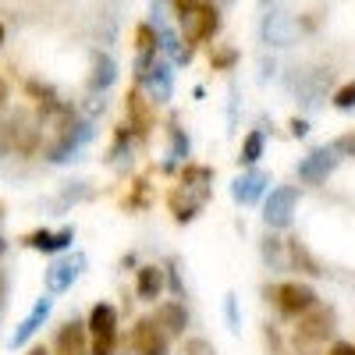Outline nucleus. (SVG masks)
<instances>
[{
  "instance_id": "nucleus-1",
  "label": "nucleus",
  "mask_w": 355,
  "mask_h": 355,
  "mask_svg": "<svg viewBox=\"0 0 355 355\" xmlns=\"http://www.w3.org/2000/svg\"><path fill=\"white\" fill-rule=\"evenodd\" d=\"M214 192V171L206 164H185L182 182L167 192V206L178 224H192Z\"/></svg>"
},
{
  "instance_id": "nucleus-2",
  "label": "nucleus",
  "mask_w": 355,
  "mask_h": 355,
  "mask_svg": "<svg viewBox=\"0 0 355 355\" xmlns=\"http://www.w3.org/2000/svg\"><path fill=\"white\" fill-rule=\"evenodd\" d=\"M338 331V313L331 306L316 302L309 313H302L299 320H295V331H291V341H295V352L299 355H316L313 348L327 345Z\"/></svg>"
},
{
  "instance_id": "nucleus-3",
  "label": "nucleus",
  "mask_w": 355,
  "mask_h": 355,
  "mask_svg": "<svg viewBox=\"0 0 355 355\" xmlns=\"http://www.w3.org/2000/svg\"><path fill=\"white\" fill-rule=\"evenodd\" d=\"M302 40V21L295 18V11L288 8H266L259 18V43L266 50H288Z\"/></svg>"
},
{
  "instance_id": "nucleus-4",
  "label": "nucleus",
  "mask_w": 355,
  "mask_h": 355,
  "mask_svg": "<svg viewBox=\"0 0 355 355\" xmlns=\"http://www.w3.org/2000/svg\"><path fill=\"white\" fill-rule=\"evenodd\" d=\"M89 355H117L121 334H117V309L110 302H96L89 309Z\"/></svg>"
},
{
  "instance_id": "nucleus-5",
  "label": "nucleus",
  "mask_w": 355,
  "mask_h": 355,
  "mask_svg": "<svg viewBox=\"0 0 355 355\" xmlns=\"http://www.w3.org/2000/svg\"><path fill=\"white\" fill-rule=\"evenodd\" d=\"M263 295L277 306L281 316L288 320H299L302 313H309L316 302H320V295L306 284V281H281V284H270V288H263Z\"/></svg>"
},
{
  "instance_id": "nucleus-6",
  "label": "nucleus",
  "mask_w": 355,
  "mask_h": 355,
  "mask_svg": "<svg viewBox=\"0 0 355 355\" xmlns=\"http://www.w3.org/2000/svg\"><path fill=\"white\" fill-rule=\"evenodd\" d=\"M295 214H299V189L295 185H277L263 199V224L266 231H284L291 227Z\"/></svg>"
},
{
  "instance_id": "nucleus-7",
  "label": "nucleus",
  "mask_w": 355,
  "mask_h": 355,
  "mask_svg": "<svg viewBox=\"0 0 355 355\" xmlns=\"http://www.w3.org/2000/svg\"><path fill=\"white\" fill-rule=\"evenodd\" d=\"M331 78H334L331 68H306V71H299L295 82H291L295 103H299L302 110L323 107V100H327V93H331Z\"/></svg>"
},
{
  "instance_id": "nucleus-8",
  "label": "nucleus",
  "mask_w": 355,
  "mask_h": 355,
  "mask_svg": "<svg viewBox=\"0 0 355 355\" xmlns=\"http://www.w3.org/2000/svg\"><path fill=\"white\" fill-rule=\"evenodd\" d=\"M338 164H341V157L334 153V146L327 142V146H316V150H309V153L299 160L295 174H299V182H302V185L320 189V185H327V178L338 171Z\"/></svg>"
},
{
  "instance_id": "nucleus-9",
  "label": "nucleus",
  "mask_w": 355,
  "mask_h": 355,
  "mask_svg": "<svg viewBox=\"0 0 355 355\" xmlns=\"http://www.w3.org/2000/svg\"><path fill=\"white\" fill-rule=\"evenodd\" d=\"M128 348L135 355H171V338L157 327L153 316H142L128 331Z\"/></svg>"
},
{
  "instance_id": "nucleus-10",
  "label": "nucleus",
  "mask_w": 355,
  "mask_h": 355,
  "mask_svg": "<svg viewBox=\"0 0 355 355\" xmlns=\"http://www.w3.org/2000/svg\"><path fill=\"white\" fill-rule=\"evenodd\" d=\"M135 82L146 89V96H150L153 103H167L174 96V71H171L167 57H153V64L146 68Z\"/></svg>"
},
{
  "instance_id": "nucleus-11",
  "label": "nucleus",
  "mask_w": 355,
  "mask_h": 355,
  "mask_svg": "<svg viewBox=\"0 0 355 355\" xmlns=\"http://www.w3.org/2000/svg\"><path fill=\"white\" fill-rule=\"evenodd\" d=\"M266 189H270V174L259 171V167H249L231 182V199L239 206H252V202L266 199Z\"/></svg>"
},
{
  "instance_id": "nucleus-12",
  "label": "nucleus",
  "mask_w": 355,
  "mask_h": 355,
  "mask_svg": "<svg viewBox=\"0 0 355 355\" xmlns=\"http://www.w3.org/2000/svg\"><path fill=\"white\" fill-rule=\"evenodd\" d=\"M82 266H85V256H82V252L64 256V259H53L50 270H46V295H64V291L78 281Z\"/></svg>"
},
{
  "instance_id": "nucleus-13",
  "label": "nucleus",
  "mask_w": 355,
  "mask_h": 355,
  "mask_svg": "<svg viewBox=\"0 0 355 355\" xmlns=\"http://www.w3.org/2000/svg\"><path fill=\"white\" fill-rule=\"evenodd\" d=\"M53 355H89V327L82 320L61 323V331L53 338Z\"/></svg>"
},
{
  "instance_id": "nucleus-14",
  "label": "nucleus",
  "mask_w": 355,
  "mask_h": 355,
  "mask_svg": "<svg viewBox=\"0 0 355 355\" xmlns=\"http://www.w3.org/2000/svg\"><path fill=\"white\" fill-rule=\"evenodd\" d=\"M153 320H157V327H160L167 338H182V334L189 331V309H185V302H178V299L160 302L157 313H153Z\"/></svg>"
},
{
  "instance_id": "nucleus-15",
  "label": "nucleus",
  "mask_w": 355,
  "mask_h": 355,
  "mask_svg": "<svg viewBox=\"0 0 355 355\" xmlns=\"http://www.w3.org/2000/svg\"><path fill=\"white\" fill-rule=\"evenodd\" d=\"M164 288H167V270H164V266L146 263V266L135 270V295L142 302H157L164 295Z\"/></svg>"
},
{
  "instance_id": "nucleus-16",
  "label": "nucleus",
  "mask_w": 355,
  "mask_h": 355,
  "mask_svg": "<svg viewBox=\"0 0 355 355\" xmlns=\"http://www.w3.org/2000/svg\"><path fill=\"white\" fill-rule=\"evenodd\" d=\"M71 242H75V227H61V231L40 227V231H28V234H25V245L36 249V252H61V249H68Z\"/></svg>"
},
{
  "instance_id": "nucleus-17",
  "label": "nucleus",
  "mask_w": 355,
  "mask_h": 355,
  "mask_svg": "<svg viewBox=\"0 0 355 355\" xmlns=\"http://www.w3.org/2000/svg\"><path fill=\"white\" fill-rule=\"evenodd\" d=\"M125 114H128V128H132L135 135H146V132L153 128V100L142 96L139 89H135V93H128Z\"/></svg>"
},
{
  "instance_id": "nucleus-18",
  "label": "nucleus",
  "mask_w": 355,
  "mask_h": 355,
  "mask_svg": "<svg viewBox=\"0 0 355 355\" xmlns=\"http://www.w3.org/2000/svg\"><path fill=\"white\" fill-rule=\"evenodd\" d=\"M50 309H53V295H43V299L33 306V313H28L21 323H18V331L11 334V348H21L28 338H33L43 323H46V316H50Z\"/></svg>"
},
{
  "instance_id": "nucleus-19",
  "label": "nucleus",
  "mask_w": 355,
  "mask_h": 355,
  "mask_svg": "<svg viewBox=\"0 0 355 355\" xmlns=\"http://www.w3.org/2000/svg\"><path fill=\"white\" fill-rule=\"evenodd\" d=\"M114 82H117V61H114L110 53L96 50V53H93V75H89V89H93V93H107Z\"/></svg>"
},
{
  "instance_id": "nucleus-20",
  "label": "nucleus",
  "mask_w": 355,
  "mask_h": 355,
  "mask_svg": "<svg viewBox=\"0 0 355 355\" xmlns=\"http://www.w3.org/2000/svg\"><path fill=\"white\" fill-rule=\"evenodd\" d=\"M302 270V274H309V277H320V274H327L323 266L309 256V249H306V242H299V239H288V270Z\"/></svg>"
},
{
  "instance_id": "nucleus-21",
  "label": "nucleus",
  "mask_w": 355,
  "mask_h": 355,
  "mask_svg": "<svg viewBox=\"0 0 355 355\" xmlns=\"http://www.w3.org/2000/svg\"><path fill=\"white\" fill-rule=\"evenodd\" d=\"M259 256L270 270H288V239H277L266 231V239L259 242Z\"/></svg>"
},
{
  "instance_id": "nucleus-22",
  "label": "nucleus",
  "mask_w": 355,
  "mask_h": 355,
  "mask_svg": "<svg viewBox=\"0 0 355 355\" xmlns=\"http://www.w3.org/2000/svg\"><path fill=\"white\" fill-rule=\"evenodd\" d=\"M167 135H171V160L164 164V171H174V164H189V153H192V142L185 135V128H178V121L167 125Z\"/></svg>"
},
{
  "instance_id": "nucleus-23",
  "label": "nucleus",
  "mask_w": 355,
  "mask_h": 355,
  "mask_svg": "<svg viewBox=\"0 0 355 355\" xmlns=\"http://www.w3.org/2000/svg\"><path fill=\"white\" fill-rule=\"evenodd\" d=\"M263 150H266V135H263V128H252V132L242 139V150H239V167H242V171L256 167V164H259V157H263Z\"/></svg>"
},
{
  "instance_id": "nucleus-24",
  "label": "nucleus",
  "mask_w": 355,
  "mask_h": 355,
  "mask_svg": "<svg viewBox=\"0 0 355 355\" xmlns=\"http://www.w3.org/2000/svg\"><path fill=\"white\" fill-rule=\"evenodd\" d=\"M331 103H334L338 110H355V78H352V82H345L341 89H334Z\"/></svg>"
},
{
  "instance_id": "nucleus-25",
  "label": "nucleus",
  "mask_w": 355,
  "mask_h": 355,
  "mask_svg": "<svg viewBox=\"0 0 355 355\" xmlns=\"http://www.w3.org/2000/svg\"><path fill=\"white\" fill-rule=\"evenodd\" d=\"M224 316H227V327H231V331H242V320H239V295H234V291L224 295Z\"/></svg>"
},
{
  "instance_id": "nucleus-26",
  "label": "nucleus",
  "mask_w": 355,
  "mask_h": 355,
  "mask_svg": "<svg viewBox=\"0 0 355 355\" xmlns=\"http://www.w3.org/2000/svg\"><path fill=\"white\" fill-rule=\"evenodd\" d=\"M182 355H217L214 352V345L210 341H206V338H185V348H182Z\"/></svg>"
},
{
  "instance_id": "nucleus-27",
  "label": "nucleus",
  "mask_w": 355,
  "mask_h": 355,
  "mask_svg": "<svg viewBox=\"0 0 355 355\" xmlns=\"http://www.w3.org/2000/svg\"><path fill=\"white\" fill-rule=\"evenodd\" d=\"M174 8V0H150V15H153V28L167 25V15Z\"/></svg>"
},
{
  "instance_id": "nucleus-28",
  "label": "nucleus",
  "mask_w": 355,
  "mask_h": 355,
  "mask_svg": "<svg viewBox=\"0 0 355 355\" xmlns=\"http://www.w3.org/2000/svg\"><path fill=\"white\" fill-rule=\"evenodd\" d=\"M331 146H334V153H338V157H352V160H355V132H345V135H338Z\"/></svg>"
},
{
  "instance_id": "nucleus-29",
  "label": "nucleus",
  "mask_w": 355,
  "mask_h": 355,
  "mask_svg": "<svg viewBox=\"0 0 355 355\" xmlns=\"http://www.w3.org/2000/svg\"><path fill=\"white\" fill-rule=\"evenodd\" d=\"M164 270H167V284H171V291L178 295V299H182V295H185V284H182V274H178V263H174V259H167Z\"/></svg>"
},
{
  "instance_id": "nucleus-30",
  "label": "nucleus",
  "mask_w": 355,
  "mask_h": 355,
  "mask_svg": "<svg viewBox=\"0 0 355 355\" xmlns=\"http://www.w3.org/2000/svg\"><path fill=\"white\" fill-rule=\"evenodd\" d=\"M210 61H214V68H231L234 61H239V53H234V50H217V53H210Z\"/></svg>"
},
{
  "instance_id": "nucleus-31",
  "label": "nucleus",
  "mask_w": 355,
  "mask_h": 355,
  "mask_svg": "<svg viewBox=\"0 0 355 355\" xmlns=\"http://www.w3.org/2000/svg\"><path fill=\"white\" fill-rule=\"evenodd\" d=\"M288 128H291L295 139H306V135H309V121H306V117H291V125H288Z\"/></svg>"
},
{
  "instance_id": "nucleus-32",
  "label": "nucleus",
  "mask_w": 355,
  "mask_h": 355,
  "mask_svg": "<svg viewBox=\"0 0 355 355\" xmlns=\"http://www.w3.org/2000/svg\"><path fill=\"white\" fill-rule=\"evenodd\" d=\"M327 355H355V345L352 341H334Z\"/></svg>"
},
{
  "instance_id": "nucleus-33",
  "label": "nucleus",
  "mask_w": 355,
  "mask_h": 355,
  "mask_svg": "<svg viewBox=\"0 0 355 355\" xmlns=\"http://www.w3.org/2000/svg\"><path fill=\"white\" fill-rule=\"evenodd\" d=\"M4 103H8V82L0 78V110H4Z\"/></svg>"
},
{
  "instance_id": "nucleus-34",
  "label": "nucleus",
  "mask_w": 355,
  "mask_h": 355,
  "mask_svg": "<svg viewBox=\"0 0 355 355\" xmlns=\"http://www.w3.org/2000/svg\"><path fill=\"white\" fill-rule=\"evenodd\" d=\"M25 355H53V352H46V348H43V345H36V348H28V352H25Z\"/></svg>"
},
{
  "instance_id": "nucleus-35",
  "label": "nucleus",
  "mask_w": 355,
  "mask_h": 355,
  "mask_svg": "<svg viewBox=\"0 0 355 355\" xmlns=\"http://www.w3.org/2000/svg\"><path fill=\"white\" fill-rule=\"evenodd\" d=\"M4 288L8 284H4V274H0V306H4Z\"/></svg>"
},
{
  "instance_id": "nucleus-36",
  "label": "nucleus",
  "mask_w": 355,
  "mask_h": 355,
  "mask_svg": "<svg viewBox=\"0 0 355 355\" xmlns=\"http://www.w3.org/2000/svg\"><path fill=\"white\" fill-rule=\"evenodd\" d=\"M8 252V239H4V234H0V256H4Z\"/></svg>"
},
{
  "instance_id": "nucleus-37",
  "label": "nucleus",
  "mask_w": 355,
  "mask_h": 355,
  "mask_svg": "<svg viewBox=\"0 0 355 355\" xmlns=\"http://www.w3.org/2000/svg\"><path fill=\"white\" fill-rule=\"evenodd\" d=\"M0 46H4V25H0Z\"/></svg>"
},
{
  "instance_id": "nucleus-38",
  "label": "nucleus",
  "mask_w": 355,
  "mask_h": 355,
  "mask_svg": "<svg viewBox=\"0 0 355 355\" xmlns=\"http://www.w3.org/2000/svg\"><path fill=\"white\" fill-rule=\"evenodd\" d=\"M263 4H274V0H263Z\"/></svg>"
}]
</instances>
